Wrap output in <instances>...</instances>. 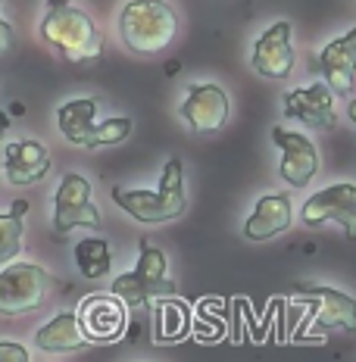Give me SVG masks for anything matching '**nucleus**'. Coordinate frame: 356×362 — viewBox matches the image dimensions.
I'll return each mask as SVG.
<instances>
[{"label":"nucleus","mask_w":356,"mask_h":362,"mask_svg":"<svg viewBox=\"0 0 356 362\" xmlns=\"http://www.w3.org/2000/svg\"><path fill=\"white\" fill-rule=\"evenodd\" d=\"M13 41H16V35H13V25L6 19H0V57H6L13 50Z\"/></svg>","instance_id":"nucleus-24"},{"label":"nucleus","mask_w":356,"mask_h":362,"mask_svg":"<svg viewBox=\"0 0 356 362\" xmlns=\"http://www.w3.org/2000/svg\"><path fill=\"white\" fill-rule=\"evenodd\" d=\"M50 272L35 262H10L0 269V315L35 313L50 293Z\"/></svg>","instance_id":"nucleus-5"},{"label":"nucleus","mask_w":356,"mask_h":362,"mask_svg":"<svg viewBox=\"0 0 356 362\" xmlns=\"http://www.w3.org/2000/svg\"><path fill=\"white\" fill-rule=\"evenodd\" d=\"M132 134V119L119 116V119H107V122H97V134H94V147H113L122 144Z\"/></svg>","instance_id":"nucleus-22"},{"label":"nucleus","mask_w":356,"mask_h":362,"mask_svg":"<svg viewBox=\"0 0 356 362\" xmlns=\"http://www.w3.org/2000/svg\"><path fill=\"white\" fill-rule=\"evenodd\" d=\"M113 200L125 216L144 225H163L172 218L185 216L188 209V191H185V165L178 156H172L163 165L160 187L156 191H128V187H113Z\"/></svg>","instance_id":"nucleus-1"},{"label":"nucleus","mask_w":356,"mask_h":362,"mask_svg":"<svg viewBox=\"0 0 356 362\" xmlns=\"http://www.w3.org/2000/svg\"><path fill=\"white\" fill-rule=\"evenodd\" d=\"M57 128L69 144L94 147L97 134V100L94 97H75L57 110Z\"/></svg>","instance_id":"nucleus-17"},{"label":"nucleus","mask_w":356,"mask_h":362,"mask_svg":"<svg viewBox=\"0 0 356 362\" xmlns=\"http://www.w3.org/2000/svg\"><path fill=\"white\" fill-rule=\"evenodd\" d=\"M50 172V153L41 141H13L4 150V175L13 187H28Z\"/></svg>","instance_id":"nucleus-16"},{"label":"nucleus","mask_w":356,"mask_h":362,"mask_svg":"<svg viewBox=\"0 0 356 362\" xmlns=\"http://www.w3.org/2000/svg\"><path fill=\"white\" fill-rule=\"evenodd\" d=\"M231 100L222 85L216 81H200V85H188V94L181 100V119L197 134H216L229 125Z\"/></svg>","instance_id":"nucleus-8"},{"label":"nucleus","mask_w":356,"mask_h":362,"mask_svg":"<svg viewBox=\"0 0 356 362\" xmlns=\"http://www.w3.org/2000/svg\"><path fill=\"white\" fill-rule=\"evenodd\" d=\"M75 266L88 281H101L113 272V250L103 238H81L75 244Z\"/></svg>","instance_id":"nucleus-20"},{"label":"nucleus","mask_w":356,"mask_h":362,"mask_svg":"<svg viewBox=\"0 0 356 362\" xmlns=\"http://www.w3.org/2000/svg\"><path fill=\"white\" fill-rule=\"evenodd\" d=\"M0 362H32V356L16 341H0Z\"/></svg>","instance_id":"nucleus-23"},{"label":"nucleus","mask_w":356,"mask_h":362,"mask_svg":"<svg viewBox=\"0 0 356 362\" xmlns=\"http://www.w3.org/2000/svg\"><path fill=\"white\" fill-rule=\"evenodd\" d=\"M300 218L306 228L335 222L347 231V238H356V185L353 181H338V185L316 191L303 203Z\"/></svg>","instance_id":"nucleus-7"},{"label":"nucleus","mask_w":356,"mask_h":362,"mask_svg":"<svg viewBox=\"0 0 356 362\" xmlns=\"http://www.w3.org/2000/svg\"><path fill=\"white\" fill-rule=\"evenodd\" d=\"M347 116H350V122H356V97L350 100V107H347Z\"/></svg>","instance_id":"nucleus-26"},{"label":"nucleus","mask_w":356,"mask_h":362,"mask_svg":"<svg viewBox=\"0 0 356 362\" xmlns=\"http://www.w3.org/2000/svg\"><path fill=\"white\" fill-rule=\"evenodd\" d=\"M300 300L309 306L306 328L316 331H356V300L335 288H306Z\"/></svg>","instance_id":"nucleus-12"},{"label":"nucleus","mask_w":356,"mask_h":362,"mask_svg":"<svg viewBox=\"0 0 356 362\" xmlns=\"http://www.w3.org/2000/svg\"><path fill=\"white\" fill-rule=\"evenodd\" d=\"M25 216H28V200H13V206L6 213H0V262H13V256L22 253Z\"/></svg>","instance_id":"nucleus-21"},{"label":"nucleus","mask_w":356,"mask_h":362,"mask_svg":"<svg viewBox=\"0 0 356 362\" xmlns=\"http://www.w3.org/2000/svg\"><path fill=\"white\" fill-rule=\"evenodd\" d=\"M178 32V16L166 0H128L119 13V37L132 54H160Z\"/></svg>","instance_id":"nucleus-3"},{"label":"nucleus","mask_w":356,"mask_h":362,"mask_svg":"<svg viewBox=\"0 0 356 362\" xmlns=\"http://www.w3.org/2000/svg\"><path fill=\"white\" fill-rule=\"evenodd\" d=\"M172 293H176V284L169 281V256L150 244L147 238H141L138 262L132 272L113 281V297H119L125 306H150L163 297H172Z\"/></svg>","instance_id":"nucleus-4"},{"label":"nucleus","mask_w":356,"mask_h":362,"mask_svg":"<svg viewBox=\"0 0 356 362\" xmlns=\"http://www.w3.org/2000/svg\"><path fill=\"white\" fill-rule=\"evenodd\" d=\"M316 69L322 72L331 94L350 97V90L356 85V25L325 44L319 50V59H316Z\"/></svg>","instance_id":"nucleus-13"},{"label":"nucleus","mask_w":356,"mask_h":362,"mask_svg":"<svg viewBox=\"0 0 356 362\" xmlns=\"http://www.w3.org/2000/svg\"><path fill=\"white\" fill-rule=\"evenodd\" d=\"M41 35L69 63H91L103 54V37L97 32L94 19L85 10L72 6V0H47Z\"/></svg>","instance_id":"nucleus-2"},{"label":"nucleus","mask_w":356,"mask_h":362,"mask_svg":"<svg viewBox=\"0 0 356 362\" xmlns=\"http://www.w3.org/2000/svg\"><path fill=\"white\" fill-rule=\"evenodd\" d=\"M272 144L282 150L278 175H282L291 187H306L309 181L319 175V150H316L313 138L275 125L272 128Z\"/></svg>","instance_id":"nucleus-11"},{"label":"nucleus","mask_w":356,"mask_h":362,"mask_svg":"<svg viewBox=\"0 0 356 362\" xmlns=\"http://www.w3.org/2000/svg\"><path fill=\"white\" fill-rule=\"evenodd\" d=\"M72 228H101L94 187L81 172H66L54 191V231L66 238Z\"/></svg>","instance_id":"nucleus-6"},{"label":"nucleus","mask_w":356,"mask_h":362,"mask_svg":"<svg viewBox=\"0 0 356 362\" xmlns=\"http://www.w3.org/2000/svg\"><path fill=\"white\" fill-rule=\"evenodd\" d=\"M88 344V337L81 334L79 315L75 313H57L50 322H44L35 331V346L44 353H72L81 350Z\"/></svg>","instance_id":"nucleus-18"},{"label":"nucleus","mask_w":356,"mask_h":362,"mask_svg":"<svg viewBox=\"0 0 356 362\" xmlns=\"http://www.w3.org/2000/svg\"><path fill=\"white\" fill-rule=\"evenodd\" d=\"M79 325L88 344H113L125 334L128 313L125 303L113 293H91L79 303Z\"/></svg>","instance_id":"nucleus-10"},{"label":"nucleus","mask_w":356,"mask_h":362,"mask_svg":"<svg viewBox=\"0 0 356 362\" xmlns=\"http://www.w3.org/2000/svg\"><path fill=\"white\" fill-rule=\"evenodd\" d=\"M285 119H297L309 128H331L338 122L335 112V94L325 81H313L306 88H294L282 97Z\"/></svg>","instance_id":"nucleus-14"},{"label":"nucleus","mask_w":356,"mask_h":362,"mask_svg":"<svg viewBox=\"0 0 356 362\" xmlns=\"http://www.w3.org/2000/svg\"><path fill=\"white\" fill-rule=\"evenodd\" d=\"M294 28L287 19H278L275 25H269L266 32L256 37L253 54H250V66L256 75L272 81H282L294 72Z\"/></svg>","instance_id":"nucleus-9"},{"label":"nucleus","mask_w":356,"mask_h":362,"mask_svg":"<svg viewBox=\"0 0 356 362\" xmlns=\"http://www.w3.org/2000/svg\"><path fill=\"white\" fill-rule=\"evenodd\" d=\"M6 132H10V116H6V112L0 110V138H4Z\"/></svg>","instance_id":"nucleus-25"},{"label":"nucleus","mask_w":356,"mask_h":362,"mask_svg":"<svg viewBox=\"0 0 356 362\" xmlns=\"http://www.w3.org/2000/svg\"><path fill=\"white\" fill-rule=\"evenodd\" d=\"M294 222V200L291 194H266L253 203L250 216L244 218V238L253 244L278 238Z\"/></svg>","instance_id":"nucleus-15"},{"label":"nucleus","mask_w":356,"mask_h":362,"mask_svg":"<svg viewBox=\"0 0 356 362\" xmlns=\"http://www.w3.org/2000/svg\"><path fill=\"white\" fill-rule=\"evenodd\" d=\"M154 325H156V344H176L191 334V309L176 297H163L156 300Z\"/></svg>","instance_id":"nucleus-19"}]
</instances>
